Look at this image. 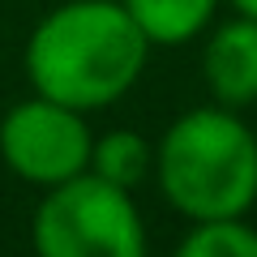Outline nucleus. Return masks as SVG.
I'll list each match as a JSON object with an SVG mask.
<instances>
[{"label": "nucleus", "mask_w": 257, "mask_h": 257, "mask_svg": "<svg viewBox=\"0 0 257 257\" xmlns=\"http://www.w3.org/2000/svg\"><path fill=\"white\" fill-rule=\"evenodd\" d=\"M90 172L107 184H120V189H138L150 172H155V146L142 138L138 128H111L103 138H94L90 150Z\"/></svg>", "instance_id": "obj_7"}, {"label": "nucleus", "mask_w": 257, "mask_h": 257, "mask_svg": "<svg viewBox=\"0 0 257 257\" xmlns=\"http://www.w3.org/2000/svg\"><path fill=\"white\" fill-rule=\"evenodd\" d=\"M176 257H257V227L244 219H206L193 223Z\"/></svg>", "instance_id": "obj_8"}, {"label": "nucleus", "mask_w": 257, "mask_h": 257, "mask_svg": "<svg viewBox=\"0 0 257 257\" xmlns=\"http://www.w3.org/2000/svg\"><path fill=\"white\" fill-rule=\"evenodd\" d=\"M202 77L219 107L244 111L257 103V18L236 13L210 30L202 47Z\"/></svg>", "instance_id": "obj_5"}, {"label": "nucleus", "mask_w": 257, "mask_h": 257, "mask_svg": "<svg viewBox=\"0 0 257 257\" xmlns=\"http://www.w3.org/2000/svg\"><path fill=\"white\" fill-rule=\"evenodd\" d=\"M155 180L189 223L244 219L257 206V138L231 107H193L155 146Z\"/></svg>", "instance_id": "obj_2"}, {"label": "nucleus", "mask_w": 257, "mask_h": 257, "mask_svg": "<svg viewBox=\"0 0 257 257\" xmlns=\"http://www.w3.org/2000/svg\"><path fill=\"white\" fill-rule=\"evenodd\" d=\"M150 47H184L210 26L219 0H120Z\"/></svg>", "instance_id": "obj_6"}, {"label": "nucleus", "mask_w": 257, "mask_h": 257, "mask_svg": "<svg viewBox=\"0 0 257 257\" xmlns=\"http://www.w3.org/2000/svg\"><path fill=\"white\" fill-rule=\"evenodd\" d=\"M30 240L39 257H146V223L128 189L94 172L43 189Z\"/></svg>", "instance_id": "obj_3"}, {"label": "nucleus", "mask_w": 257, "mask_h": 257, "mask_svg": "<svg viewBox=\"0 0 257 257\" xmlns=\"http://www.w3.org/2000/svg\"><path fill=\"white\" fill-rule=\"evenodd\" d=\"M236 5V13H244V18H257V0H231Z\"/></svg>", "instance_id": "obj_9"}, {"label": "nucleus", "mask_w": 257, "mask_h": 257, "mask_svg": "<svg viewBox=\"0 0 257 257\" xmlns=\"http://www.w3.org/2000/svg\"><path fill=\"white\" fill-rule=\"evenodd\" d=\"M150 43L120 0H64L26 39L30 90L77 111L124 99L146 69Z\"/></svg>", "instance_id": "obj_1"}, {"label": "nucleus", "mask_w": 257, "mask_h": 257, "mask_svg": "<svg viewBox=\"0 0 257 257\" xmlns=\"http://www.w3.org/2000/svg\"><path fill=\"white\" fill-rule=\"evenodd\" d=\"M90 150H94V133L86 124V111L64 107L43 94L13 103L0 120L5 167L18 180L39 184V189H56V184L90 172Z\"/></svg>", "instance_id": "obj_4"}]
</instances>
